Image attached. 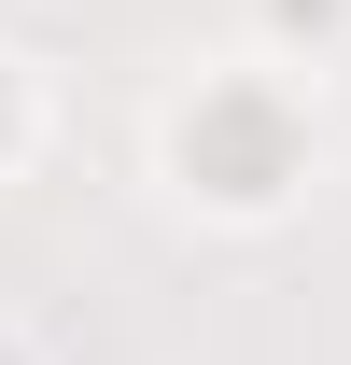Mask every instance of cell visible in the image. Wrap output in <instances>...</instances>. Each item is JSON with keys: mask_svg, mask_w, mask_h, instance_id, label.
<instances>
[{"mask_svg": "<svg viewBox=\"0 0 351 365\" xmlns=\"http://www.w3.org/2000/svg\"><path fill=\"white\" fill-rule=\"evenodd\" d=\"M183 182H197V197H225V211H267V197L295 182V113H281L267 85L197 98V113H183Z\"/></svg>", "mask_w": 351, "mask_h": 365, "instance_id": "6da1fadb", "label": "cell"}, {"mask_svg": "<svg viewBox=\"0 0 351 365\" xmlns=\"http://www.w3.org/2000/svg\"><path fill=\"white\" fill-rule=\"evenodd\" d=\"M267 29H309V43H323V29H337V0H267Z\"/></svg>", "mask_w": 351, "mask_h": 365, "instance_id": "7a4b0ae2", "label": "cell"}]
</instances>
